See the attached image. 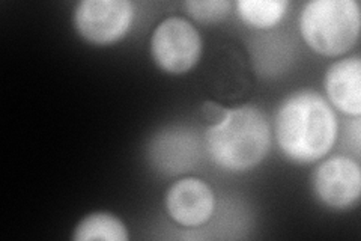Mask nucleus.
<instances>
[{
    "mask_svg": "<svg viewBox=\"0 0 361 241\" xmlns=\"http://www.w3.org/2000/svg\"><path fill=\"white\" fill-rule=\"evenodd\" d=\"M134 20L128 0H83L74 9V28L85 41L95 45L118 42L127 35Z\"/></svg>",
    "mask_w": 361,
    "mask_h": 241,
    "instance_id": "nucleus-5",
    "label": "nucleus"
},
{
    "mask_svg": "<svg viewBox=\"0 0 361 241\" xmlns=\"http://www.w3.org/2000/svg\"><path fill=\"white\" fill-rule=\"evenodd\" d=\"M276 139L290 162H319L337 139V118L331 106L313 89H300L288 95L276 113Z\"/></svg>",
    "mask_w": 361,
    "mask_h": 241,
    "instance_id": "nucleus-1",
    "label": "nucleus"
},
{
    "mask_svg": "<svg viewBox=\"0 0 361 241\" xmlns=\"http://www.w3.org/2000/svg\"><path fill=\"white\" fill-rule=\"evenodd\" d=\"M312 184L316 198L336 211L357 205L361 196V167L351 157L326 158L314 169Z\"/></svg>",
    "mask_w": 361,
    "mask_h": 241,
    "instance_id": "nucleus-6",
    "label": "nucleus"
},
{
    "mask_svg": "<svg viewBox=\"0 0 361 241\" xmlns=\"http://www.w3.org/2000/svg\"><path fill=\"white\" fill-rule=\"evenodd\" d=\"M151 54L164 73L185 74L200 59V33L191 21L183 17H169L152 32Z\"/></svg>",
    "mask_w": 361,
    "mask_h": 241,
    "instance_id": "nucleus-4",
    "label": "nucleus"
},
{
    "mask_svg": "<svg viewBox=\"0 0 361 241\" xmlns=\"http://www.w3.org/2000/svg\"><path fill=\"white\" fill-rule=\"evenodd\" d=\"M187 14L200 23H219L229 16L232 4L228 0H188L184 4Z\"/></svg>",
    "mask_w": 361,
    "mask_h": 241,
    "instance_id": "nucleus-11",
    "label": "nucleus"
},
{
    "mask_svg": "<svg viewBox=\"0 0 361 241\" xmlns=\"http://www.w3.org/2000/svg\"><path fill=\"white\" fill-rule=\"evenodd\" d=\"M355 0H313L302 6L300 32L309 47L321 56L336 57L358 41L361 16Z\"/></svg>",
    "mask_w": 361,
    "mask_h": 241,
    "instance_id": "nucleus-3",
    "label": "nucleus"
},
{
    "mask_svg": "<svg viewBox=\"0 0 361 241\" xmlns=\"http://www.w3.org/2000/svg\"><path fill=\"white\" fill-rule=\"evenodd\" d=\"M271 146L269 124L253 105L228 109L226 117L205 131V148L217 166L229 172H245L267 157Z\"/></svg>",
    "mask_w": 361,
    "mask_h": 241,
    "instance_id": "nucleus-2",
    "label": "nucleus"
},
{
    "mask_svg": "<svg viewBox=\"0 0 361 241\" xmlns=\"http://www.w3.org/2000/svg\"><path fill=\"white\" fill-rule=\"evenodd\" d=\"M74 241H128V229L118 216L111 213H90L77 223Z\"/></svg>",
    "mask_w": 361,
    "mask_h": 241,
    "instance_id": "nucleus-9",
    "label": "nucleus"
},
{
    "mask_svg": "<svg viewBox=\"0 0 361 241\" xmlns=\"http://www.w3.org/2000/svg\"><path fill=\"white\" fill-rule=\"evenodd\" d=\"M171 219L184 228H197L207 223L216 208V194L207 181L180 178L169 187L164 198Z\"/></svg>",
    "mask_w": 361,
    "mask_h": 241,
    "instance_id": "nucleus-7",
    "label": "nucleus"
},
{
    "mask_svg": "<svg viewBox=\"0 0 361 241\" xmlns=\"http://www.w3.org/2000/svg\"><path fill=\"white\" fill-rule=\"evenodd\" d=\"M200 110H202L203 119H205L209 125L220 122L226 117V113H228V109H224L223 106L217 105V102H214V101L203 102Z\"/></svg>",
    "mask_w": 361,
    "mask_h": 241,
    "instance_id": "nucleus-12",
    "label": "nucleus"
},
{
    "mask_svg": "<svg viewBox=\"0 0 361 241\" xmlns=\"http://www.w3.org/2000/svg\"><path fill=\"white\" fill-rule=\"evenodd\" d=\"M288 2L285 0H238L236 13L247 26L267 30L277 26L285 17Z\"/></svg>",
    "mask_w": 361,
    "mask_h": 241,
    "instance_id": "nucleus-10",
    "label": "nucleus"
},
{
    "mask_svg": "<svg viewBox=\"0 0 361 241\" xmlns=\"http://www.w3.org/2000/svg\"><path fill=\"white\" fill-rule=\"evenodd\" d=\"M325 94L334 109L348 117L361 114V57L358 54L334 62L326 70Z\"/></svg>",
    "mask_w": 361,
    "mask_h": 241,
    "instance_id": "nucleus-8",
    "label": "nucleus"
},
{
    "mask_svg": "<svg viewBox=\"0 0 361 241\" xmlns=\"http://www.w3.org/2000/svg\"><path fill=\"white\" fill-rule=\"evenodd\" d=\"M349 136H351V139H353L354 151L358 155L360 154V117L355 118L351 127H349Z\"/></svg>",
    "mask_w": 361,
    "mask_h": 241,
    "instance_id": "nucleus-13",
    "label": "nucleus"
}]
</instances>
